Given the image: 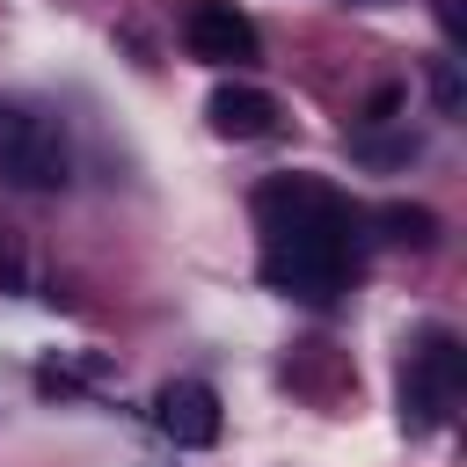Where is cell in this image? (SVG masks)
<instances>
[{"instance_id": "1", "label": "cell", "mask_w": 467, "mask_h": 467, "mask_svg": "<svg viewBox=\"0 0 467 467\" xmlns=\"http://www.w3.org/2000/svg\"><path fill=\"white\" fill-rule=\"evenodd\" d=\"M350 204L314 175H277L255 190V234H263V285L292 299H336L350 277Z\"/></svg>"}, {"instance_id": "2", "label": "cell", "mask_w": 467, "mask_h": 467, "mask_svg": "<svg viewBox=\"0 0 467 467\" xmlns=\"http://www.w3.org/2000/svg\"><path fill=\"white\" fill-rule=\"evenodd\" d=\"M0 175L15 190H66L73 182L66 124L36 102H0Z\"/></svg>"}, {"instance_id": "3", "label": "cell", "mask_w": 467, "mask_h": 467, "mask_svg": "<svg viewBox=\"0 0 467 467\" xmlns=\"http://www.w3.org/2000/svg\"><path fill=\"white\" fill-rule=\"evenodd\" d=\"M460 379H467V358H460V343H452L445 328H431V336L409 350V365H401V416H409L416 431L445 423V409L460 401Z\"/></svg>"}, {"instance_id": "4", "label": "cell", "mask_w": 467, "mask_h": 467, "mask_svg": "<svg viewBox=\"0 0 467 467\" xmlns=\"http://www.w3.org/2000/svg\"><path fill=\"white\" fill-rule=\"evenodd\" d=\"M182 44H190V58H204V66H248V58L263 51L255 22H248L234 0H190Z\"/></svg>"}, {"instance_id": "5", "label": "cell", "mask_w": 467, "mask_h": 467, "mask_svg": "<svg viewBox=\"0 0 467 467\" xmlns=\"http://www.w3.org/2000/svg\"><path fill=\"white\" fill-rule=\"evenodd\" d=\"M153 423H161L182 452H204V445H219V394H212L204 379H168L161 401H153Z\"/></svg>"}, {"instance_id": "6", "label": "cell", "mask_w": 467, "mask_h": 467, "mask_svg": "<svg viewBox=\"0 0 467 467\" xmlns=\"http://www.w3.org/2000/svg\"><path fill=\"white\" fill-rule=\"evenodd\" d=\"M204 117H212V131L219 139H263V131H277V95L270 88H212V102H204Z\"/></svg>"}, {"instance_id": "7", "label": "cell", "mask_w": 467, "mask_h": 467, "mask_svg": "<svg viewBox=\"0 0 467 467\" xmlns=\"http://www.w3.org/2000/svg\"><path fill=\"white\" fill-rule=\"evenodd\" d=\"M379 226H387L394 241H409V248H431V241H438V219H431L423 204H379Z\"/></svg>"}, {"instance_id": "8", "label": "cell", "mask_w": 467, "mask_h": 467, "mask_svg": "<svg viewBox=\"0 0 467 467\" xmlns=\"http://www.w3.org/2000/svg\"><path fill=\"white\" fill-rule=\"evenodd\" d=\"M431 102H438V117H460V109H467V73H460V58H438V66H431Z\"/></svg>"}, {"instance_id": "9", "label": "cell", "mask_w": 467, "mask_h": 467, "mask_svg": "<svg viewBox=\"0 0 467 467\" xmlns=\"http://www.w3.org/2000/svg\"><path fill=\"white\" fill-rule=\"evenodd\" d=\"M358 161H416V139H358Z\"/></svg>"}, {"instance_id": "10", "label": "cell", "mask_w": 467, "mask_h": 467, "mask_svg": "<svg viewBox=\"0 0 467 467\" xmlns=\"http://www.w3.org/2000/svg\"><path fill=\"white\" fill-rule=\"evenodd\" d=\"M394 109H401V88H379V95H372V102H365V124H387V117H394Z\"/></svg>"}, {"instance_id": "11", "label": "cell", "mask_w": 467, "mask_h": 467, "mask_svg": "<svg viewBox=\"0 0 467 467\" xmlns=\"http://www.w3.org/2000/svg\"><path fill=\"white\" fill-rule=\"evenodd\" d=\"M438 22H445V36H452V44L467 36V7H460V0H438Z\"/></svg>"}]
</instances>
